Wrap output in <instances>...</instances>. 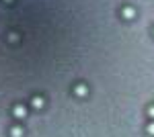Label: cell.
<instances>
[{
	"label": "cell",
	"instance_id": "cell-1",
	"mask_svg": "<svg viewBox=\"0 0 154 137\" xmlns=\"http://www.w3.org/2000/svg\"><path fill=\"white\" fill-rule=\"evenodd\" d=\"M12 113H14V117H17V119H25V117H27V109H25L23 104H17Z\"/></svg>",
	"mask_w": 154,
	"mask_h": 137
},
{
	"label": "cell",
	"instance_id": "cell-2",
	"mask_svg": "<svg viewBox=\"0 0 154 137\" xmlns=\"http://www.w3.org/2000/svg\"><path fill=\"white\" fill-rule=\"evenodd\" d=\"M86 92H88L86 84H78V86L74 88V94H76V96H86Z\"/></svg>",
	"mask_w": 154,
	"mask_h": 137
},
{
	"label": "cell",
	"instance_id": "cell-3",
	"mask_svg": "<svg viewBox=\"0 0 154 137\" xmlns=\"http://www.w3.org/2000/svg\"><path fill=\"white\" fill-rule=\"evenodd\" d=\"M121 14H123L125 19H134V14H136V10H134L131 6H123V8H121Z\"/></svg>",
	"mask_w": 154,
	"mask_h": 137
},
{
	"label": "cell",
	"instance_id": "cell-4",
	"mask_svg": "<svg viewBox=\"0 0 154 137\" xmlns=\"http://www.w3.org/2000/svg\"><path fill=\"white\" fill-rule=\"evenodd\" d=\"M31 104H33V109H43V98L41 96H33Z\"/></svg>",
	"mask_w": 154,
	"mask_h": 137
},
{
	"label": "cell",
	"instance_id": "cell-5",
	"mask_svg": "<svg viewBox=\"0 0 154 137\" xmlns=\"http://www.w3.org/2000/svg\"><path fill=\"white\" fill-rule=\"evenodd\" d=\"M11 135L12 137H21V135H23V129H21V127H14V129L11 131Z\"/></svg>",
	"mask_w": 154,
	"mask_h": 137
},
{
	"label": "cell",
	"instance_id": "cell-6",
	"mask_svg": "<svg viewBox=\"0 0 154 137\" xmlns=\"http://www.w3.org/2000/svg\"><path fill=\"white\" fill-rule=\"evenodd\" d=\"M146 131H148V135H154V121H150V123H148Z\"/></svg>",
	"mask_w": 154,
	"mask_h": 137
},
{
	"label": "cell",
	"instance_id": "cell-7",
	"mask_svg": "<svg viewBox=\"0 0 154 137\" xmlns=\"http://www.w3.org/2000/svg\"><path fill=\"white\" fill-rule=\"evenodd\" d=\"M148 117L154 121V104H152V106H148Z\"/></svg>",
	"mask_w": 154,
	"mask_h": 137
},
{
	"label": "cell",
	"instance_id": "cell-8",
	"mask_svg": "<svg viewBox=\"0 0 154 137\" xmlns=\"http://www.w3.org/2000/svg\"><path fill=\"white\" fill-rule=\"evenodd\" d=\"M8 2H11V0H8Z\"/></svg>",
	"mask_w": 154,
	"mask_h": 137
}]
</instances>
